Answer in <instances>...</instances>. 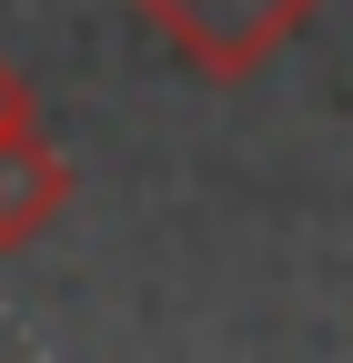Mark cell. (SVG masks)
<instances>
[{"label":"cell","mask_w":353,"mask_h":363,"mask_svg":"<svg viewBox=\"0 0 353 363\" xmlns=\"http://www.w3.org/2000/svg\"><path fill=\"white\" fill-rule=\"evenodd\" d=\"M61 202H71L61 142L40 131V111H11V121H0V252L40 242V233L61 222Z\"/></svg>","instance_id":"2"},{"label":"cell","mask_w":353,"mask_h":363,"mask_svg":"<svg viewBox=\"0 0 353 363\" xmlns=\"http://www.w3.org/2000/svg\"><path fill=\"white\" fill-rule=\"evenodd\" d=\"M131 11H142V21H152V11H162V0H131Z\"/></svg>","instance_id":"4"},{"label":"cell","mask_w":353,"mask_h":363,"mask_svg":"<svg viewBox=\"0 0 353 363\" xmlns=\"http://www.w3.org/2000/svg\"><path fill=\"white\" fill-rule=\"evenodd\" d=\"M11 111H30V91H21V71H11V61H0V121H11Z\"/></svg>","instance_id":"3"},{"label":"cell","mask_w":353,"mask_h":363,"mask_svg":"<svg viewBox=\"0 0 353 363\" xmlns=\"http://www.w3.org/2000/svg\"><path fill=\"white\" fill-rule=\"evenodd\" d=\"M313 21V0H162L152 30L172 40V61L202 81H242L283 51V40Z\"/></svg>","instance_id":"1"}]
</instances>
